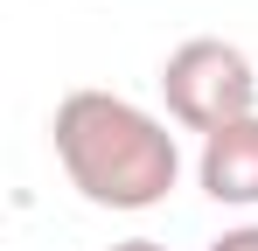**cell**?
Wrapping results in <instances>:
<instances>
[{
  "label": "cell",
  "instance_id": "cell-5",
  "mask_svg": "<svg viewBox=\"0 0 258 251\" xmlns=\"http://www.w3.org/2000/svg\"><path fill=\"white\" fill-rule=\"evenodd\" d=\"M105 251H168V244H154V237H119V244H105Z\"/></svg>",
  "mask_w": 258,
  "mask_h": 251
},
{
  "label": "cell",
  "instance_id": "cell-2",
  "mask_svg": "<svg viewBox=\"0 0 258 251\" xmlns=\"http://www.w3.org/2000/svg\"><path fill=\"white\" fill-rule=\"evenodd\" d=\"M161 98H168V119L188 133H223V126L251 119L258 112V70L237 42L223 35H188L161 63Z\"/></svg>",
  "mask_w": 258,
  "mask_h": 251
},
{
  "label": "cell",
  "instance_id": "cell-4",
  "mask_svg": "<svg viewBox=\"0 0 258 251\" xmlns=\"http://www.w3.org/2000/svg\"><path fill=\"white\" fill-rule=\"evenodd\" d=\"M210 251H258V223H237V230H223Z\"/></svg>",
  "mask_w": 258,
  "mask_h": 251
},
{
  "label": "cell",
  "instance_id": "cell-3",
  "mask_svg": "<svg viewBox=\"0 0 258 251\" xmlns=\"http://www.w3.org/2000/svg\"><path fill=\"white\" fill-rule=\"evenodd\" d=\"M196 181H203V196H210V203H230V209H258V112L203 140Z\"/></svg>",
  "mask_w": 258,
  "mask_h": 251
},
{
  "label": "cell",
  "instance_id": "cell-1",
  "mask_svg": "<svg viewBox=\"0 0 258 251\" xmlns=\"http://www.w3.org/2000/svg\"><path fill=\"white\" fill-rule=\"evenodd\" d=\"M49 133H56V161L70 189L98 209H154L181 181V147L168 119H154L119 91H91V84L70 91Z\"/></svg>",
  "mask_w": 258,
  "mask_h": 251
}]
</instances>
